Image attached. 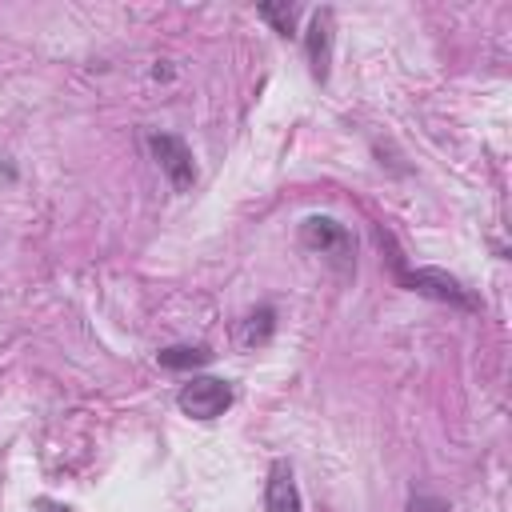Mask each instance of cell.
I'll list each match as a JSON object with an SVG mask.
<instances>
[{
    "label": "cell",
    "mask_w": 512,
    "mask_h": 512,
    "mask_svg": "<svg viewBox=\"0 0 512 512\" xmlns=\"http://www.w3.org/2000/svg\"><path fill=\"white\" fill-rule=\"evenodd\" d=\"M300 244H304L308 252L328 256V260L340 264V268H352L356 240H352V232H348L336 216H308V220L300 224Z\"/></svg>",
    "instance_id": "6da1fadb"
},
{
    "label": "cell",
    "mask_w": 512,
    "mask_h": 512,
    "mask_svg": "<svg viewBox=\"0 0 512 512\" xmlns=\"http://www.w3.org/2000/svg\"><path fill=\"white\" fill-rule=\"evenodd\" d=\"M176 404L192 420H216V416H224L232 408V384L228 380H216V376H192L180 388Z\"/></svg>",
    "instance_id": "7a4b0ae2"
},
{
    "label": "cell",
    "mask_w": 512,
    "mask_h": 512,
    "mask_svg": "<svg viewBox=\"0 0 512 512\" xmlns=\"http://www.w3.org/2000/svg\"><path fill=\"white\" fill-rule=\"evenodd\" d=\"M148 152H152V160L160 164V172L168 176V184H172L176 192H188V188L196 184V160H192V148H188L180 136H172V132H152V136H148Z\"/></svg>",
    "instance_id": "3957f363"
},
{
    "label": "cell",
    "mask_w": 512,
    "mask_h": 512,
    "mask_svg": "<svg viewBox=\"0 0 512 512\" xmlns=\"http://www.w3.org/2000/svg\"><path fill=\"white\" fill-rule=\"evenodd\" d=\"M400 284H408V288H412V292H420V296H432V300H444V304L468 308V312H476V308H480V300H476V296H468V292L460 288V280H456V276H448V272H440V268H416V272L400 268Z\"/></svg>",
    "instance_id": "277c9868"
},
{
    "label": "cell",
    "mask_w": 512,
    "mask_h": 512,
    "mask_svg": "<svg viewBox=\"0 0 512 512\" xmlns=\"http://www.w3.org/2000/svg\"><path fill=\"white\" fill-rule=\"evenodd\" d=\"M304 48H308V64L316 80H328V60H332V8L312 12V24L304 32Z\"/></svg>",
    "instance_id": "5b68a950"
},
{
    "label": "cell",
    "mask_w": 512,
    "mask_h": 512,
    "mask_svg": "<svg viewBox=\"0 0 512 512\" xmlns=\"http://www.w3.org/2000/svg\"><path fill=\"white\" fill-rule=\"evenodd\" d=\"M264 504H268V512H304V504H300V488H296L292 468H288L284 460H276L272 472H268Z\"/></svg>",
    "instance_id": "8992f818"
},
{
    "label": "cell",
    "mask_w": 512,
    "mask_h": 512,
    "mask_svg": "<svg viewBox=\"0 0 512 512\" xmlns=\"http://www.w3.org/2000/svg\"><path fill=\"white\" fill-rule=\"evenodd\" d=\"M272 328H276V312L272 308H256V312H248L240 320L236 340H240V348H256V344H264L272 336Z\"/></svg>",
    "instance_id": "52a82bcc"
},
{
    "label": "cell",
    "mask_w": 512,
    "mask_h": 512,
    "mask_svg": "<svg viewBox=\"0 0 512 512\" xmlns=\"http://www.w3.org/2000/svg\"><path fill=\"white\" fill-rule=\"evenodd\" d=\"M212 360V352L208 348H188V344H176V348H164L160 352V364L164 368H200V364H208Z\"/></svg>",
    "instance_id": "ba28073f"
},
{
    "label": "cell",
    "mask_w": 512,
    "mask_h": 512,
    "mask_svg": "<svg viewBox=\"0 0 512 512\" xmlns=\"http://www.w3.org/2000/svg\"><path fill=\"white\" fill-rule=\"evenodd\" d=\"M260 16H264L280 36H288L292 24H296V8H292V4H260Z\"/></svg>",
    "instance_id": "9c48e42d"
},
{
    "label": "cell",
    "mask_w": 512,
    "mask_h": 512,
    "mask_svg": "<svg viewBox=\"0 0 512 512\" xmlns=\"http://www.w3.org/2000/svg\"><path fill=\"white\" fill-rule=\"evenodd\" d=\"M408 512H448V504L436 500V496H412L408 500Z\"/></svg>",
    "instance_id": "30bf717a"
},
{
    "label": "cell",
    "mask_w": 512,
    "mask_h": 512,
    "mask_svg": "<svg viewBox=\"0 0 512 512\" xmlns=\"http://www.w3.org/2000/svg\"><path fill=\"white\" fill-rule=\"evenodd\" d=\"M40 512H72V508H60V504H48V500H40Z\"/></svg>",
    "instance_id": "8fae6325"
}]
</instances>
